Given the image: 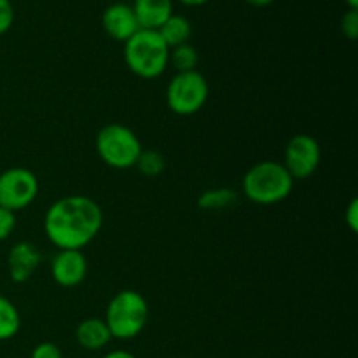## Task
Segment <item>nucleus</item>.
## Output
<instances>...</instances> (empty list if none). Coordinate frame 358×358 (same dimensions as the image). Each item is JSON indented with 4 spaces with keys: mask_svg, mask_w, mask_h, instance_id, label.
I'll use <instances>...</instances> for the list:
<instances>
[{
    "mask_svg": "<svg viewBox=\"0 0 358 358\" xmlns=\"http://www.w3.org/2000/svg\"><path fill=\"white\" fill-rule=\"evenodd\" d=\"M348 9H358V0H345Z\"/></svg>",
    "mask_w": 358,
    "mask_h": 358,
    "instance_id": "obj_27",
    "label": "nucleus"
},
{
    "mask_svg": "<svg viewBox=\"0 0 358 358\" xmlns=\"http://www.w3.org/2000/svg\"><path fill=\"white\" fill-rule=\"evenodd\" d=\"M296 180L282 163L261 161L245 173L241 189L255 205H276L292 194Z\"/></svg>",
    "mask_w": 358,
    "mask_h": 358,
    "instance_id": "obj_2",
    "label": "nucleus"
},
{
    "mask_svg": "<svg viewBox=\"0 0 358 358\" xmlns=\"http://www.w3.org/2000/svg\"><path fill=\"white\" fill-rule=\"evenodd\" d=\"M16 227V213L0 206V241L7 240Z\"/></svg>",
    "mask_w": 358,
    "mask_h": 358,
    "instance_id": "obj_20",
    "label": "nucleus"
},
{
    "mask_svg": "<svg viewBox=\"0 0 358 358\" xmlns=\"http://www.w3.org/2000/svg\"><path fill=\"white\" fill-rule=\"evenodd\" d=\"M103 226V212L94 199L83 194L65 196L48 208L44 233L59 250H80Z\"/></svg>",
    "mask_w": 358,
    "mask_h": 358,
    "instance_id": "obj_1",
    "label": "nucleus"
},
{
    "mask_svg": "<svg viewBox=\"0 0 358 358\" xmlns=\"http://www.w3.org/2000/svg\"><path fill=\"white\" fill-rule=\"evenodd\" d=\"M341 31L348 41L358 38V9H348L341 17Z\"/></svg>",
    "mask_w": 358,
    "mask_h": 358,
    "instance_id": "obj_19",
    "label": "nucleus"
},
{
    "mask_svg": "<svg viewBox=\"0 0 358 358\" xmlns=\"http://www.w3.org/2000/svg\"><path fill=\"white\" fill-rule=\"evenodd\" d=\"M159 35L164 41V44L170 49L177 48V45L187 44L189 38L192 35V27L191 21L187 20L182 14H171L166 21L163 23V27L159 28Z\"/></svg>",
    "mask_w": 358,
    "mask_h": 358,
    "instance_id": "obj_14",
    "label": "nucleus"
},
{
    "mask_svg": "<svg viewBox=\"0 0 358 358\" xmlns=\"http://www.w3.org/2000/svg\"><path fill=\"white\" fill-rule=\"evenodd\" d=\"M199 63V52L194 45L182 44L177 48L170 49V59H168V65H173L177 73L180 72H192V70L198 69Z\"/></svg>",
    "mask_w": 358,
    "mask_h": 358,
    "instance_id": "obj_16",
    "label": "nucleus"
},
{
    "mask_svg": "<svg viewBox=\"0 0 358 358\" xmlns=\"http://www.w3.org/2000/svg\"><path fill=\"white\" fill-rule=\"evenodd\" d=\"M76 339L80 348L98 352L110 343L112 336L107 324L101 318H86L76 329Z\"/></svg>",
    "mask_w": 358,
    "mask_h": 358,
    "instance_id": "obj_13",
    "label": "nucleus"
},
{
    "mask_svg": "<svg viewBox=\"0 0 358 358\" xmlns=\"http://www.w3.org/2000/svg\"><path fill=\"white\" fill-rule=\"evenodd\" d=\"M210 87L205 76L198 70L175 73L166 87V103L173 114L192 115L205 107Z\"/></svg>",
    "mask_w": 358,
    "mask_h": 358,
    "instance_id": "obj_6",
    "label": "nucleus"
},
{
    "mask_svg": "<svg viewBox=\"0 0 358 358\" xmlns=\"http://www.w3.org/2000/svg\"><path fill=\"white\" fill-rule=\"evenodd\" d=\"M21 317L13 301L0 296V341H9L20 332Z\"/></svg>",
    "mask_w": 358,
    "mask_h": 358,
    "instance_id": "obj_15",
    "label": "nucleus"
},
{
    "mask_svg": "<svg viewBox=\"0 0 358 358\" xmlns=\"http://www.w3.org/2000/svg\"><path fill=\"white\" fill-rule=\"evenodd\" d=\"M345 220L348 224L350 231L357 233L358 231V199H352V203L348 205L345 212Z\"/></svg>",
    "mask_w": 358,
    "mask_h": 358,
    "instance_id": "obj_23",
    "label": "nucleus"
},
{
    "mask_svg": "<svg viewBox=\"0 0 358 358\" xmlns=\"http://www.w3.org/2000/svg\"><path fill=\"white\" fill-rule=\"evenodd\" d=\"M135 166L145 177H157L166 168V161H164V157L157 150H142Z\"/></svg>",
    "mask_w": 358,
    "mask_h": 358,
    "instance_id": "obj_18",
    "label": "nucleus"
},
{
    "mask_svg": "<svg viewBox=\"0 0 358 358\" xmlns=\"http://www.w3.org/2000/svg\"><path fill=\"white\" fill-rule=\"evenodd\" d=\"M38 194L37 175L23 166H14L0 173V206L20 212L30 206Z\"/></svg>",
    "mask_w": 358,
    "mask_h": 358,
    "instance_id": "obj_7",
    "label": "nucleus"
},
{
    "mask_svg": "<svg viewBox=\"0 0 358 358\" xmlns=\"http://www.w3.org/2000/svg\"><path fill=\"white\" fill-rule=\"evenodd\" d=\"M131 9L143 30H159L173 14V0H133Z\"/></svg>",
    "mask_w": 358,
    "mask_h": 358,
    "instance_id": "obj_12",
    "label": "nucleus"
},
{
    "mask_svg": "<svg viewBox=\"0 0 358 358\" xmlns=\"http://www.w3.org/2000/svg\"><path fill=\"white\" fill-rule=\"evenodd\" d=\"M170 48L157 30L140 28L124 42V62L129 72L140 79H156L168 69Z\"/></svg>",
    "mask_w": 358,
    "mask_h": 358,
    "instance_id": "obj_3",
    "label": "nucleus"
},
{
    "mask_svg": "<svg viewBox=\"0 0 358 358\" xmlns=\"http://www.w3.org/2000/svg\"><path fill=\"white\" fill-rule=\"evenodd\" d=\"M42 262V255L30 241H20L7 255V271L14 283H24L34 276Z\"/></svg>",
    "mask_w": 358,
    "mask_h": 358,
    "instance_id": "obj_11",
    "label": "nucleus"
},
{
    "mask_svg": "<svg viewBox=\"0 0 358 358\" xmlns=\"http://www.w3.org/2000/svg\"><path fill=\"white\" fill-rule=\"evenodd\" d=\"M247 3H250V6L254 7H268L271 6V3H275L276 0H245Z\"/></svg>",
    "mask_w": 358,
    "mask_h": 358,
    "instance_id": "obj_25",
    "label": "nucleus"
},
{
    "mask_svg": "<svg viewBox=\"0 0 358 358\" xmlns=\"http://www.w3.org/2000/svg\"><path fill=\"white\" fill-rule=\"evenodd\" d=\"M142 143L131 128L119 122L103 126L96 135V152L107 166L129 170L136 164Z\"/></svg>",
    "mask_w": 358,
    "mask_h": 358,
    "instance_id": "obj_5",
    "label": "nucleus"
},
{
    "mask_svg": "<svg viewBox=\"0 0 358 358\" xmlns=\"http://www.w3.org/2000/svg\"><path fill=\"white\" fill-rule=\"evenodd\" d=\"M14 23V7L10 0H0V35L7 34Z\"/></svg>",
    "mask_w": 358,
    "mask_h": 358,
    "instance_id": "obj_22",
    "label": "nucleus"
},
{
    "mask_svg": "<svg viewBox=\"0 0 358 358\" xmlns=\"http://www.w3.org/2000/svg\"><path fill=\"white\" fill-rule=\"evenodd\" d=\"M101 27H103V31L108 37L117 42H122V44L140 30V24L136 21L131 6L124 2L110 3L103 10V14H101Z\"/></svg>",
    "mask_w": 358,
    "mask_h": 358,
    "instance_id": "obj_10",
    "label": "nucleus"
},
{
    "mask_svg": "<svg viewBox=\"0 0 358 358\" xmlns=\"http://www.w3.org/2000/svg\"><path fill=\"white\" fill-rule=\"evenodd\" d=\"M101 358H136V357L133 355L131 352H126V350H114V352L107 353V355Z\"/></svg>",
    "mask_w": 358,
    "mask_h": 358,
    "instance_id": "obj_24",
    "label": "nucleus"
},
{
    "mask_svg": "<svg viewBox=\"0 0 358 358\" xmlns=\"http://www.w3.org/2000/svg\"><path fill=\"white\" fill-rule=\"evenodd\" d=\"M30 358H63L62 350L58 345L51 341L38 343L34 350H31Z\"/></svg>",
    "mask_w": 358,
    "mask_h": 358,
    "instance_id": "obj_21",
    "label": "nucleus"
},
{
    "mask_svg": "<svg viewBox=\"0 0 358 358\" xmlns=\"http://www.w3.org/2000/svg\"><path fill=\"white\" fill-rule=\"evenodd\" d=\"M177 2L184 3V6H187V7H199V6H205V3H208L210 0H177Z\"/></svg>",
    "mask_w": 358,
    "mask_h": 358,
    "instance_id": "obj_26",
    "label": "nucleus"
},
{
    "mask_svg": "<svg viewBox=\"0 0 358 358\" xmlns=\"http://www.w3.org/2000/svg\"><path fill=\"white\" fill-rule=\"evenodd\" d=\"M149 322V304L136 290H121L110 299L105 313V324L112 339L129 341L142 334Z\"/></svg>",
    "mask_w": 358,
    "mask_h": 358,
    "instance_id": "obj_4",
    "label": "nucleus"
},
{
    "mask_svg": "<svg viewBox=\"0 0 358 358\" xmlns=\"http://www.w3.org/2000/svg\"><path fill=\"white\" fill-rule=\"evenodd\" d=\"M238 194L233 189L219 187L205 191L198 199V206L201 210H224L236 203Z\"/></svg>",
    "mask_w": 358,
    "mask_h": 358,
    "instance_id": "obj_17",
    "label": "nucleus"
},
{
    "mask_svg": "<svg viewBox=\"0 0 358 358\" xmlns=\"http://www.w3.org/2000/svg\"><path fill=\"white\" fill-rule=\"evenodd\" d=\"M322 161V149L317 138L306 133L292 136L285 147L283 166L294 180H306L318 170Z\"/></svg>",
    "mask_w": 358,
    "mask_h": 358,
    "instance_id": "obj_8",
    "label": "nucleus"
},
{
    "mask_svg": "<svg viewBox=\"0 0 358 358\" xmlns=\"http://www.w3.org/2000/svg\"><path fill=\"white\" fill-rule=\"evenodd\" d=\"M87 261L80 250H59L51 261V276L59 287L72 289L84 282Z\"/></svg>",
    "mask_w": 358,
    "mask_h": 358,
    "instance_id": "obj_9",
    "label": "nucleus"
}]
</instances>
